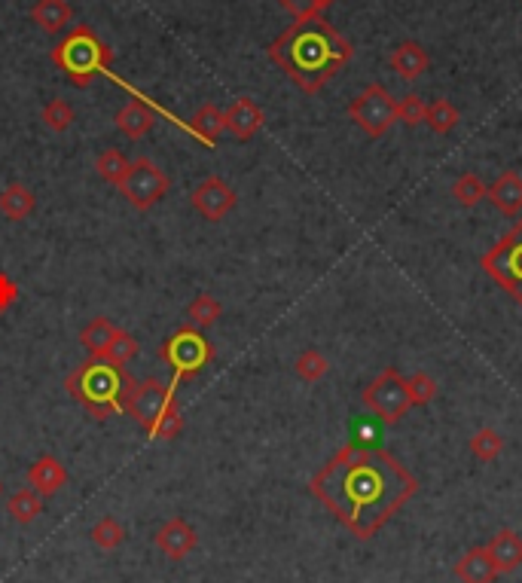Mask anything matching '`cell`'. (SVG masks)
Here are the masks:
<instances>
[{
    "label": "cell",
    "instance_id": "cb8c5ba5",
    "mask_svg": "<svg viewBox=\"0 0 522 583\" xmlns=\"http://www.w3.org/2000/svg\"><path fill=\"white\" fill-rule=\"evenodd\" d=\"M7 513H10L13 522H19V526H31V522L43 513V498L31 486L28 489H19L7 501Z\"/></svg>",
    "mask_w": 522,
    "mask_h": 583
},
{
    "label": "cell",
    "instance_id": "836d02e7",
    "mask_svg": "<svg viewBox=\"0 0 522 583\" xmlns=\"http://www.w3.org/2000/svg\"><path fill=\"white\" fill-rule=\"evenodd\" d=\"M425 116H428V104L410 92V95H403L397 101V123H406V126H422L425 123Z\"/></svg>",
    "mask_w": 522,
    "mask_h": 583
},
{
    "label": "cell",
    "instance_id": "5bb4252c",
    "mask_svg": "<svg viewBox=\"0 0 522 583\" xmlns=\"http://www.w3.org/2000/svg\"><path fill=\"white\" fill-rule=\"evenodd\" d=\"M113 123H116V129H120L126 138L141 141L156 126V107L144 95H135L129 104H123L120 110H116V120Z\"/></svg>",
    "mask_w": 522,
    "mask_h": 583
},
{
    "label": "cell",
    "instance_id": "8992f818",
    "mask_svg": "<svg viewBox=\"0 0 522 583\" xmlns=\"http://www.w3.org/2000/svg\"><path fill=\"white\" fill-rule=\"evenodd\" d=\"M159 358L174 373V385H178L184 379L199 376L214 361V345L205 336V330L184 324L159 345Z\"/></svg>",
    "mask_w": 522,
    "mask_h": 583
},
{
    "label": "cell",
    "instance_id": "1f68e13d",
    "mask_svg": "<svg viewBox=\"0 0 522 583\" xmlns=\"http://www.w3.org/2000/svg\"><path fill=\"white\" fill-rule=\"evenodd\" d=\"M468 449H471V455L480 458V461H495V458L504 452V437H501L495 428H480V431L471 437Z\"/></svg>",
    "mask_w": 522,
    "mask_h": 583
},
{
    "label": "cell",
    "instance_id": "8d00e7d4",
    "mask_svg": "<svg viewBox=\"0 0 522 583\" xmlns=\"http://www.w3.org/2000/svg\"><path fill=\"white\" fill-rule=\"evenodd\" d=\"M22 297V287L13 281V275H7L4 269H0V315H7Z\"/></svg>",
    "mask_w": 522,
    "mask_h": 583
},
{
    "label": "cell",
    "instance_id": "e575fe53",
    "mask_svg": "<svg viewBox=\"0 0 522 583\" xmlns=\"http://www.w3.org/2000/svg\"><path fill=\"white\" fill-rule=\"evenodd\" d=\"M406 388H410L413 406H425L437 397V382L428 373H413L410 379H406Z\"/></svg>",
    "mask_w": 522,
    "mask_h": 583
},
{
    "label": "cell",
    "instance_id": "74e56055",
    "mask_svg": "<svg viewBox=\"0 0 522 583\" xmlns=\"http://www.w3.org/2000/svg\"><path fill=\"white\" fill-rule=\"evenodd\" d=\"M0 495H4V480H0Z\"/></svg>",
    "mask_w": 522,
    "mask_h": 583
},
{
    "label": "cell",
    "instance_id": "277c9868",
    "mask_svg": "<svg viewBox=\"0 0 522 583\" xmlns=\"http://www.w3.org/2000/svg\"><path fill=\"white\" fill-rule=\"evenodd\" d=\"M49 58L68 77V83H74L77 89H89L98 74H110L116 52L89 25H74L71 34H65L49 49Z\"/></svg>",
    "mask_w": 522,
    "mask_h": 583
},
{
    "label": "cell",
    "instance_id": "d590c367",
    "mask_svg": "<svg viewBox=\"0 0 522 583\" xmlns=\"http://www.w3.org/2000/svg\"><path fill=\"white\" fill-rule=\"evenodd\" d=\"M278 4L294 19H306V16H324V10L333 7L336 0H278Z\"/></svg>",
    "mask_w": 522,
    "mask_h": 583
},
{
    "label": "cell",
    "instance_id": "9a60e30c",
    "mask_svg": "<svg viewBox=\"0 0 522 583\" xmlns=\"http://www.w3.org/2000/svg\"><path fill=\"white\" fill-rule=\"evenodd\" d=\"M388 65H391V71H394L400 80L416 83V80L431 68V55H428V49H425L422 43H416V40H403V43L394 46V52H391V58H388Z\"/></svg>",
    "mask_w": 522,
    "mask_h": 583
},
{
    "label": "cell",
    "instance_id": "30bf717a",
    "mask_svg": "<svg viewBox=\"0 0 522 583\" xmlns=\"http://www.w3.org/2000/svg\"><path fill=\"white\" fill-rule=\"evenodd\" d=\"M168 190H171V178L147 156L132 159V168L126 174V181L120 184V193L138 211H150L153 205H159L168 196Z\"/></svg>",
    "mask_w": 522,
    "mask_h": 583
},
{
    "label": "cell",
    "instance_id": "4dcf8cb0",
    "mask_svg": "<svg viewBox=\"0 0 522 583\" xmlns=\"http://www.w3.org/2000/svg\"><path fill=\"white\" fill-rule=\"evenodd\" d=\"M74 107L65 101V98H52L46 107H43V113H40V120H43V126L49 129V132H55V135H62V132H68L71 126H74Z\"/></svg>",
    "mask_w": 522,
    "mask_h": 583
},
{
    "label": "cell",
    "instance_id": "ffe728a7",
    "mask_svg": "<svg viewBox=\"0 0 522 583\" xmlns=\"http://www.w3.org/2000/svg\"><path fill=\"white\" fill-rule=\"evenodd\" d=\"M498 574H513L522 565V538L513 529H501L495 532V538L486 544Z\"/></svg>",
    "mask_w": 522,
    "mask_h": 583
},
{
    "label": "cell",
    "instance_id": "8fae6325",
    "mask_svg": "<svg viewBox=\"0 0 522 583\" xmlns=\"http://www.w3.org/2000/svg\"><path fill=\"white\" fill-rule=\"evenodd\" d=\"M236 202H239L236 190H232L223 178H217V174H208V178L190 193V205H193L208 223L223 220L232 208H236Z\"/></svg>",
    "mask_w": 522,
    "mask_h": 583
},
{
    "label": "cell",
    "instance_id": "6da1fadb",
    "mask_svg": "<svg viewBox=\"0 0 522 583\" xmlns=\"http://www.w3.org/2000/svg\"><path fill=\"white\" fill-rule=\"evenodd\" d=\"M309 489L358 541H370L416 498L419 480L391 452L348 443L312 477Z\"/></svg>",
    "mask_w": 522,
    "mask_h": 583
},
{
    "label": "cell",
    "instance_id": "4fadbf2b",
    "mask_svg": "<svg viewBox=\"0 0 522 583\" xmlns=\"http://www.w3.org/2000/svg\"><path fill=\"white\" fill-rule=\"evenodd\" d=\"M266 123L263 107L254 98H236L223 110V129L236 141H251Z\"/></svg>",
    "mask_w": 522,
    "mask_h": 583
},
{
    "label": "cell",
    "instance_id": "5b68a950",
    "mask_svg": "<svg viewBox=\"0 0 522 583\" xmlns=\"http://www.w3.org/2000/svg\"><path fill=\"white\" fill-rule=\"evenodd\" d=\"M126 416H132L153 440L171 443L184 434V416H181L178 397H174V382L171 385L159 379L138 382L126 403Z\"/></svg>",
    "mask_w": 522,
    "mask_h": 583
},
{
    "label": "cell",
    "instance_id": "2e32d148",
    "mask_svg": "<svg viewBox=\"0 0 522 583\" xmlns=\"http://www.w3.org/2000/svg\"><path fill=\"white\" fill-rule=\"evenodd\" d=\"M28 486L40 495V498H52L68 486V471L65 464L55 455H40L31 468H28Z\"/></svg>",
    "mask_w": 522,
    "mask_h": 583
},
{
    "label": "cell",
    "instance_id": "d6a6232c",
    "mask_svg": "<svg viewBox=\"0 0 522 583\" xmlns=\"http://www.w3.org/2000/svg\"><path fill=\"white\" fill-rule=\"evenodd\" d=\"M294 370L303 382H321L330 373V361L318 352V348H306V352L297 358Z\"/></svg>",
    "mask_w": 522,
    "mask_h": 583
},
{
    "label": "cell",
    "instance_id": "484cf974",
    "mask_svg": "<svg viewBox=\"0 0 522 583\" xmlns=\"http://www.w3.org/2000/svg\"><path fill=\"white\" fill-rule=\"evenodd\" d=\"M116 330H120V327H116L110 318L98 315V318H92V321L80 330V345L86 348L89 355H101L104 348H107V342L113 339Z\"/></svg>",
    "mask_w": 522,
    "mask_h": 583
},
{
    "label": "cell",
    "instance_id": "ac0fdd59",
    "mask_svg": "<svg viewBox=\"0 0 522 583\" xmlns=\"http://www.w3.org/2000/svg\"><path fill=\"white\" fill-rule=\"evenodd\" d=\"M486 199L507 217H516L522 211V178L519 171H504L495 184L486 187Z\"/></svg>",
    "mask_w": 522,
    "mask_h": 583
},
{
    "label": "cell",
    "instance_id": "7c38bea8",
    "mask_svg": "<svg viewBox=\"0 0 522 583\" xmlns=\"http://www.w3.org/2000/svg\"><path fill=\"white\" fill-rule=\"evenodd\" d=\"M153 544L159 547V553L165 559L181 562V559H187L199 547V535H196V529L190 526L184 516H171V519H165L162 526L156 529Z\"/></svg>",
    "mask_w": 522,
    "mask_h": 583
},
{
    "label": "cell",
    "instance_id": "52a82bcc",
    "mask_svg": "<svg viewBox=\"0 0 522 583\" xmlns=\"http://www.w3.org/2000/svg\"><path fill=\"white\" fill-rule=\"evenodd\" d=\"M483 272L522 306V217L480 257Z\"/></svg>",
    "mask_w": 522,
    "mask_h": 583
},
{
    "label": "cell",
    "instance_id": "d4e9b609",
    "mask_svg": "<svg viewBox=\"0 0 522 583\" xmlns=\"http://www.w3.org/2000/svg\"><path fill=\"white\" fill-rule=\"evenodd\" d=\"M138 355V339L129 333V330H116L113 333V339L107 342V348L101 355H89V358H101V361H107V364H116V367H126L132 358Z\"/></svg>",
    "mask_w": 522,
    "mask_h": 583
},
{
    "label": "cell",
    "instance_id": "44dd1931",
    "mask_svg": "<svg viewBox=\"0 0 522 583\" xmlns=\"http://www.w3.org/2000/svg\"><path fill=\"white\" fill-rule=\"evenodd\" d=\"M190 132L205 144V147H217L220 135L226 132L223 129V110L211 101H205L193 116H190Z\"/></svg>",
    "mask_w": 522,
    "mask_h": 583
},
{
    "label": "cell",
    "instance_id": "7a4b0ae2",
    "mask_svg": "<svg viewBox=\"0 0 522 583\" xmlns=\"http://www.w3.org/2000/svg\"><path fill=\"white\" fill-rule=\"evenodd\" d=\"M266 55L294 80L306 95H318L348 62L355 46L348 43L324 16L294 19L287 31H281Z\"/></svg>",
    "mask_w": 522,
    "mask_h": 583
},
{
    "label": "cell",
    "instance_id": "d6986e66",
    "mask_svg": "<svg viewBox=\"0 0 522 583\" xmlns=\"http://www.w3.org/2000/svg\"><path fill=\"white\" fill-rule=\"evenodd\" d=\"M31 22L43 34H62L74 22V10L68 0H37L31 7Z\"/></svg>",
    "mask_w": 522,
    "mask_h": 583
},
{
    "label": "cell",
    "instance_id": "e0dca14e",
    "mask_svg": "<svg viewBox=\"0 0 522 583\" xmlns=\"http://www.w3.org/2000/svg\"><path fill=\"white\" fill-rule=\"evenodd\" d=\"M452 571H455V577L461 583H495V577H498V568H495L486 544L483 547H471L468 553L455 562Z\"/></svg>",
    "mask_w": 522,
    "mask_h": 583
},
{
    "label": "cell",
    "instance_id": "f546056e",
    "mask_svg": "<svg viewBox=\"0 0 522 583\" xmlns=\"http://www.w3.org/2000/svg\"><path fill=\"white\" fill-rule=\"evenodd\" d=\"M223 315V306L214 294H199L190 306H187V318L193 327L199 330H208L211 324H217V318Z\"/></svg>",
    "mask_w": 522,
    "mask_h": 583
},
{
    "label": "cell",
    "instance_id": "9c48e42d",
    "mask_svg": "<svg viewBox=\"0 0 522 583\" xmlns=\"http://www.w3.org/2000/svg\"><path fill=\"white\" fill-rule=\"evenodd\" d=\"M348 120L367 138H382L397 123V98L382 83H370L364 92L348 101Z\"/></svg>",
    "mask_w": 522,
    "mask_h": 583
},
{
    "label": "cell",
    "instance_id": "7402d4cb",
    "mask_svg": "<svg viewBox=\"0 0 522 583\" xmlns=\"http://www.w3.org/2000/svg\"><path fill=\"white\" fill-rule=\"evenodd\" d=\"M34 211H37V196H34L31 187H25V184H10V187L0 190V214H4L7 220L19 223V220L31 217Z\"/></svg>",
    "mask_w": 522,
    "mask_h": 583
},
{
    "label": "cell",
    "instance_id": "603a6c76",
    "mask_svg": "<svg viewBox=\"0 0 522 583\" xmlns=\"http://www.w3.org/2000/svg\"><path fill=\"white\" fill-rule=\"evenodd\" d=\"M132 168V159L123 153V150H116V147H107L98 153L95 159V171H98V178L107 181L110 187H120L126 181V174Z\"/></svg>",
    "mask_w": 522,
    "mask_h": 583
},
{
    "label": "cell",
    "instance_id": "3957f363",
    "mask_svg": "<svg viewBox=\"0 0 522 583\" xmlns=\"http://www.w3.org/2000/svg\"><path fill=\"white\" fill-rule=\"evenodd\" d=\"M135 385L138 382L132 379V373L126 367L107 364L101 358L83 361L65 379L68 394L98 422H104L116 413H126V403H129Z\"/></svg>",
    "mask_w": 522,
    "mask_h": 583
},
{
    "label": "cell",
    "instance_id": "f1b7e54d",
    "mask_svg": "<svg viewBox=\"0 0 522 583\" xmlns=\"http://www.w3.org/2000/svg\"><path fill=\"white\" fill-rule=\"evenodd\" d=\"M452 196L461 208H474L486 199V184L477 178L474 171H464L458 174V181L452 184Z\"/></svg>",
    "mask_w": 522,
    "mask_h": 583
},
{
    "label": "cell",
    "instance_id": "83f0119b",
    "mask_svg": "<svg viewBox=\"0 0 522 583\" xmlns=\"http://www.w3.org/2000/svg\"><path fill=\"white\" fill-rule=\"evenodd\" d=\"M461 120V113L452 101L446 98H437L434 104H428V116H425V123L434 135H449Z\"/></svg>",
    "mask_w": 522,
    "mask_h": 583
},
{
    "label": "cell",
    "instance_id": "ba28073f",
    "mask_svg": "<svg viewBox=\"0 0 522 583\" xmlns=\"http://www.w3.org/2000/svg\"><path fill=\"white\" fill-rule=\"evenodd\" d=\"M361 400L367 410L382 422V425H397L406 413L413 410L410 400V388H406V379L400 376L397 367H385L364 391Z\"/></svg>",
    "mask_w": 522,
    "mask_h": 583
},
{
    "label": "cell",
    "instance_id": "4316f807",
    "mask_svg": "<svg viewBox=\"0 0 522 583\" xmlns=\"http://www.w3.org/2000/svg\"><path fill=\"white\" fill-rule=\"evenodd\" d=\"M89 538L98 550H116V547H123V541H126V526L116 516H101L92 526Z\"/></svg>",
    "mask_w": 522,
    "mask_h": 583
}]
</instances>
